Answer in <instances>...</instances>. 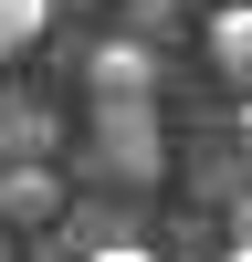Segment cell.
Returning a JSON list of instances; mask_svg holds the SVG:
<instances>
[{
  "label": "cell",
  "instance_id": "5",
  "mask_svg": "<svg viewBox=\"0 0 252 262\" xmlns=\"http://www.w3.org/2000/svg\"><path fill=\"white\" fill-rule=\"evenodd\" d=\"M42 32H53V0H0V63H21Z\"/></svg>",
  "mask_w": 252,
  "mask_h": 262
},
{
  "label": "cell",
  "instance_id": "11",
  "mask_svg": "<svg viewBox=\"0 0 252 262\" xmlns=\"http://www.w3.org/2000/svg\"><path fill=\"white\" fill-rule=\"evenodd\" d=\"M53 11H63V0H53Z\"/></svg>",
  "mask_w": 252,
  "mask_h": 262
},
{
  "label": "cell",
  "instance_id": "3",
  "mask_svg": "<svg viewBox=\"0 0 252 262\" xmlns=\"http://www.w3.org/2000/svg\"><path fill=\"white\" fill-rule=\"evenodd\" d=\"M63 221V179L53 168H0V231H42Z\"/></svg>",
  "mask_w": 252,
  "mask_h": 262
},
{
  "label": "cell",
  "instance_id": "8",
  "mask_svg": "<svg viewBox=\"0 0 252 262\" xmlns=\"http://www.w3.org/2000/svg\"><path fill=\"white\" fill-rule=\"evenodd\" d=\"M221 262H252V242H231V252H221Z\"/></svg>",
  "mask_w": 252,
  "mask_h": 262
},
{
  "label": "cell",
  "instance_id": "9",
  "mask_svg": "<svg viewBox=\"0 0 252 262\" xmlns=\"http://www.w3.org/2000/svg\"><path fill=\"white\" fill-rule=\"evenodd\" d=\"M242 147H252V105H242Z\"/></svg>",
  "mask_w": 252,
  "mask_h": 262
},
{
  "label": "cell",
  "instance_id": "7",
  "mask_svg": "<svg viewBox=\"0 0 252 262\" xmlns=\"http://www.w3.org/2000/svg\"><path fill=\"white\" fill-rule=\"evenodd\" d=\"M231 242H252V189H242V200H231Z\"/></svg>",
  "mask_w": 252,
  "mask_h": 262
},
{
  "label": "cell",
  "instance_id": "1",
  "mask_svg": "<svg viewBox=\"0 0 252 262\" xmlns=\"http://www.w3.org/2000/svg\"><path fill=\"white\" fill-rule=\"evenodd\" d=\"M95 168L116 189H147L158 179V116L147 105H95Z\"/></svg>",
  "mask_w": 252,
  "mask_h": 262
},
{
  "label": "cell",
  "instance_id": "2",
  "mask_svg": "<svg viewBox=\"0 0 252 262\" xmlns=\"http://www.w3.org/2000/svg\"><path fill=\"white\" fill-rule=\"evenodd\" d=\"M84 95L95 105H158V53L147 42H95L84 53Z\"/></svg>",
  "mask_w": 252,
  "mask_h": 262
},
{
  "label": "cell",
  "instance_id": "4",
  "mask_svg": "<svg viewBox=\"0 0 252 262\" xmlns=\"http://www.w3.org/2000/svg\"><path fill=\"white\" fill-rule=\"evenodd\" d=\"M210 63H221L231 84L252 95V0H231V11H210Z\"/></svg>",
  "mask_w": 252,
  "mask_h": 262
},
{
  "label": "cell",
  "instance_id": "10",
  "mask_svg": "<svg viewBox=\"0 0 252 262\" xmlns=\"http://www.w3.org/2000/svg\"><path fill=\"white\" fill-rule=\"evenodd\" d=\"M0 262H11V231H0Z\"/></svg>",
  "mask_w": 252,
  "mask_h": 262
},
{
  "label": "cell",
  "instance_id": "6",
  "mask_svg": "<svg viewBox=\"0 0 252 262\" xmlns=\"http://www.w3.org/2000/svg\"><path fill=\"white\" fill-rule=\"evenodd\" d=\"M84 262H158L147 242H105V252H84Z\"/></svg>",
  "mask_w": 252,
  "mask_h": 262
}]
</instances>
